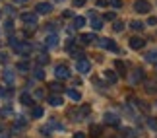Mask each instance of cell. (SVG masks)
<instances>
[{"mask_svg": "<svg viewBox=\"0 0 157 138\" xmlns=\"http://www.w3.org/2000/svg\"><path fill=\"white\" fill-rule=\"evenodd\" d=\"M97 45L101 47V49H109V51H113V53H117V51H118V47H117V43H114L113 39H107V37H103V39H99V41H97Z\"/></svg>", "mask_w": 157, "mask_h": 138, "instance_id": "6da1fadb", "label": "cell"}, {"mask_svg": "<svg viewBox=\"0 0 157 138\" xmlns=\"http://www.w3.org/2000/svg\"><path fill=\"white\" fill-rule=\"evenodd\" d=\"M21 22L25 23V26H29V27H35L37 26V12H35V14H31V12L21 14Z\"/></svg>", "mask_w": 157, "mask_h": 138, "instance_id": "7a4b0ae2", "label": "cell"}, {"mask_svg": "<svg viewBox=\"0 0 157 138\" xmlns=\"http://www.w3.org/2000/svg\"><path fill=\"white\" fill-rule=\"evenodd\" d=\"M54 74H56L58 80H68V78H70V70H68V66H64V64H58V66L54 68Z\"/></svg>", "mask_w": 157, "mask_h": 138, "instance_id": "3957f363", "label": "cell"}, {"mask_svg": "<svg viewBox=\"0 0 157 138\" xmlns=\"http://www.w3.org/2000/svg\"><path fill=\"white\" fill-rule=\"evenodd\" d=\"M76 68H78V72H82V74H87V72L91 70V64H89L87 58H78Z\"/></svg>", "mask_w": 157, "mask_h": 138, "instance_id": "277c9868", "label": "cell"}, {"mask_svg": "<svg viewBox=\"0 0 157 138\" xmlns=\"http://www.w3.org/2000/svg\"><path fill=\"white\" fill-rule=\"evenodd\" d=\"M149 8H151V6H149V2H146V0H138V2L134 4V10L138 12V14H147Z\"/></svg>", "mask_w": 157, "mask_h": 138, "instance_id": "5b68a950", "label": "cell"}, {"mask_svg": "<svg viewBox=\"0 0 157 138\" xmlns=\"http://www.w3.org/2000/svg\"><path fill=\"white\" fill-rule=\"evenodd\" d=\"M14 49H16V53H20L21 57H29V53H31V45H29V43H17Z\"/></svg>", "mask_w": 157, "mask_h": 138, "instance_id": "8992f818", "label": "cell"}, {"mask_svg": "<svg viewBox=\"0 0 157 138\" xmlns=\"http://www.w3.org/2000/svg\"><path fill=\"white\" fill-rule=\"evenodd\" d=\"M142 80H144V70H142V68H136V70L130 74V84L134 86V84L142 82Z\"/></svg>", "mask_w": 157, "mask_h": 138, "instance_id": "52a82bcc", "label": "cell"}, {"mask_svg": "<svg viewBox=\"0 0 157 138\" xmlns=\"http://www.w3.org/2000/svg\"><path fill=\"white\" fill-rule=\"evenodd\" d=\"M144 45H146V39H142V37H130V49L138 51V49H142Z\"/></svg>", "mask_w": 157, "mask_h": 138, "instance_id": "ba28073f", "label": "cell"}, {"mask_svg": "<svg viewBox=\"0 0 157 138\" xmlns=\"http://www.w3.org/2000/svg\"><path fill=\"white\" fill-rule=\"evenodd\" d=\"M120 123V117H117L114 113H105V124H111V127H117Z\"/></svg>", "mask_w": 157, "mask_h": 138, "instance_id": "9c48e42d", "label": "cell"}, {"mask_svg": "<svg viewBox=\"0 0 157 138\" xmlns=\"http://www.w3.org/2000/svg\"><path fill=\"white\" fill-rule=\"evenodd\" d=\"M2 80L6 82V86H12L16 80V76H14V72L12 70H4V74H2Z\"/></svg>", "mask_w": 157, "mask_h": 138, "instance_id": "30bf717a", "label": "cell"}, {"mask_svg": "<svg viewBox=\"0 0 157 138\" xmlns=\"http://www.w3.org/2000/svg\"><path fill=\"white\" fill-rule=\"evenodd\" d=\"M51 10H52V4H49V2H41V4H37V14H49Z\"/></svg>", "mask_w": 157, "mask_h": 138, "instance_id": "8fae6325", "label": "cell"}, {"mask_svg": "<svg viewBox=\"0 0 157 138\" xmlns=\"http://www.w3.org/2000/svg\"><path fill=\"white\" fill-rule=\"evenodd\" d=\"M89 18H91V27L93 29H101V27H103V20H101V18H97L95 14H91Z\"/></svg>", "mask_w": 157, "mask_h": 138, "instance_id": "7c38bea8", "label": "cell"}, {"mask_svg": "<svg viewBox=\"0 0 157 138\" xmlns=\"http://www.w3.org/2000/svg\"><path fill=\"white\" fill-rule=\"evenodd\" d=\"M105 78H107V80L111 82V84H117V80H118V74H117L114 70H105Z\"/></svg>", "mask_w": 157, "mask_h": 138, "instance_id": "4fadbf2b", "label": "cell"}, {"mask_svg": "<svg viewBox=\"0 0 157 138\" xmlns=\"http://www.w3.org/2000/svg\"><path fill=\"white\" fill-rule=\"evenodd\" d=\"M58 45V37H56V35H49V37H47V47H51V49H54V47H56Z\"/></svg>", "mask_w": 157, "mask_h": 138, "instance_id": "5bb4252c", "label": "cell"}, {"mask_svg": "<svg viewBox=\"0 0 157 138\" xmlns=\"http://www.w3.org/2000/svg\"><path fill=\"white\" fill-rule=\"evenodd\" d=\"M49 103L52 107H60V105H62V97H60V95H51V97H49Z\"/></svg>", "mask_w": 157, "mask_h": 138, "instance_id": "9a60e30c", "label": "cell"}, {"mask_svg": "<svg viewBox=\"0 0 157 138\" xmlns=\"http://www.w3.org/2000/svg\"><path fill=\"white\" fill-rule=\"evenodd\" d=\"M83 26H86V18H82V16H76V18H74V27H78V29H80V27H83Z\"/></svg>", "mask_w": 157, "mask_h": 138, "instance_id": "2e32d148", "label": "cell"}, {"mask_svg": "<svg viewBox=\"0 0 157 138\" xmlns=\"http://www.w3.org/2000/svg\"><path fill=\"white\" fill-rule=\"evenodd\" d=\"M51 89H52L54 93H60V92H64V86H62L60 82H52V84H51Z\"/></svg>", "mask_w": 157, "mask_h": 138, "instance_id": "e0dca14e", "label": "cell"}, {"mask_svg": "<svg viewBox=\"0 0 157 138\" xmlns=\"http://www.w3.org/2000/svg\"><path fill=\"white\" fill-rule=\"evenodd\" d=\"M114 68L118 70V74H126V64L122 61H117V62H114Z\"/></svg>", "mask_w": 157, "mask_h": 138, "instance_id": "ac0fdd59", "label": "cell"}, {"mask_svg": "<svg viewBox=\"0 0 157 138\" xmlns=\"http://www.w3.org/2000/svg\"><path fill=\"white\" fill-rule=\"evenodd\" d=\"M120 136H122V138H136V132L132 128H124L122 132H120Z\"/></svg>", "mask_w": 157, "mask_h": 138, "instance_id": "d6986e66", "label": "cell"}, {"mask_svg": "<svg viewBox=\"0 0 157 138\" xmlns=\"http://www.w3.org/2000/svg\"><path fill=\"white\" fill-rule=\"evenodd\" d=\"M93 39H95V35H91V33H86V35H82V37H80V41H82V43H93Z\"/></svg>", "mask_w": 157, "mask_h": 138, "instance_id": "ffe728a7", "label": "cell"}, {"mask_svg": "<svg viewBox=\"0 0 157 138\" xmlns=\"http://www.w3.org/2000/svg\"><path fill=\"white\" fill-rule=\"evenodd\" d=\"M68 97L74 99V101H80L82 95H80V92H76V89H68Z\"/></svg>", "mask_w": 157, "mask_h": 138, "instance_id": "44dd1931", "label": "cell"}, {"mask_svg": "<svg viewBox=\"0 0 157 138\" xmlns=\"http://www.w3.org/2000/svg\"><path fill=\"white\" fill-rule=\"evenodd\" d=\"M37 62L39 64H47V62H49V55H47V53H39V55H37Z\"/></svg>", "mask_w": 157, "mask_h": 138, "instance_id": "7402d4cb", "label": "cell"}, {"mask_svg": "<svg viewBox=\"0 0 157 138\" xmlns=\"http://www.w3.org/2000/svg\"><path fill=\"white\" fill-rule=\"evenodd\" d=\"M146 61L147 62H157V51H149L146 55Z\"/></svg>", "mask_w": 157, "mask_h": 138, "instance_id": "603a6c76", "label": "cell"}, {"mask_svg": "<svg viewBox=\"0 0 157 138\" xmlns=\"http://www.w3.org/2000/svg\"><path fill=\"white\" fill-rule=\"evenodd\" d=\"M31 115L35 117V119H39V117H43V107H33V111H31Z\"/></svg>", "mask_w": 157, "mask_h": 138, "instance_id": "cb8c5ba5", "label": "cell"}, {"mask_svg": "<svg viewBox=\"0 0 157 138\" xmlns=\"http://www.w3.org/2000/svg\"><path fill=\"white\" fill-rule=\"evenodd\" d=\"M21 103L23 105H31V95H29V93H21Z\"/></svg>", "mask_w": 157, "mask_h": 138, "instance_id": "d4e9b609", "label": "cell"}, {"mask_svg": "<svg viewBox=\"0 0 157 138\" xmlns=\"http://www.w3.org/2000/svg\"><path fill=\"white\" fill-rule=\"evenodd\" d=\"M130 27L136 29V31H140V29H144V23L142 22H130Z\"/></svg>", "mask_w": 157, "mask_h": 138, "instance_id": "484cf974", "label": "cell"}, {"mask_svg": "<svg viewBox=\"0 0 157 138\" xmlns=\"http://www.w3.org/2000/svg\"><path fill=\"white\" fill-rule=\"evenodd\" d=\"M147 124H149V128L157 130V119H155V117H149V119H147Z\"/></svg>", "mask_w": 157, "mask_h": 138, "instance_id": "4316f807", "label": "cell"}, {"mask_svg": "<svg viewBox=\"0 0 157 138\" xmlns=\"http://www.w3.org/2000/svg\"><path fill=\"white\" fill-rule=\"evenodd\" d=\"M91 136H95V138H97V136H101V127H97V124H93V127H91Z\"/></svg>", "mask_w": 157, "mask_h": 138, "instance_id": "83f0119b", "label": "cell"}, {"mask_svg": "<svg viewBox=\"0 0 157 138\" xmlns=\"http://www.w3.org/2000/svg\"><path fill=\"white\" fill-rule=\"evenodd\" d=\"M33 74H35V78H37V80H45V72L41 70V68H37V70L33 72Z\"/></svg>", "mask_w": 157, "mask_h": 138, "instance_id": "f1b7e54d", "label": "cell"}, {"mask_svg": "<svg viewBox=\"0 0 157 138\" xmlns=\"http://www.w3.org/2000/svg\"><path fill=\"white\" fill-rule=\"evenodd\" d=\"M146 92H149V93H153V92H157L155 84H151V82H147V84H146Z\"/></svg>", "mask_w": 157, "mask_h": 138, "instance_id": "f546056e", "label": "cell"}, {"mask_svg": "<svg viewBox=\"0 0 157 138\" xmlns=\"http://www.w3.org/2000/svg\"><path fill=\"white\" fill-rule=\"evenodd\" d=\"M27 68H29V64H27V62H17V70L27 72Z\"/></svg>", "mask_w": 157, "mask_h": 138, "instance_id": "4dcf8cb0", "label": "cell"}, {"mask_svg": "<svg viewBox=\"0 0 157 138\" xmlns=\"http://www.w3.org/2000/svg\"><path fill=\"white\" fill-rule=\"evenodd\" d=\"M113 27H114V31L118 33V31H122V29H124V23H122V22H117V23H114Z\"/></svg>", "mask_w": 157, "mask_h": 138, "instance_id": "1f68e13d", "label": "cell"}, {"mask_svg": "<svg viewBox=\"0 0 157 138\" xmlns=\"http://www.w3.org/2000/svg\"><path fill=\"white\" fill-rule=\"evenodd\" d=\"M45 97V92L43 89H37V92H35V99H43Z\"/></svg>", "mask_w": 157, "mask_h": 138, "instance_id": "d6a6232c", "label": "cell"}, {"mask_svg": "<svg viewBox=\"0 0 157 138\" xmlns=\"http://www.w3.org/2000/svg\"><path fill=\"white\" fill-rule=\"evenodd\" d=\"M111 6L113 8H120V6H122V0H111Z\"/></svg>", "mask_w": 157, "mask_h": 138, "instance_id": "836d02e7", "label": "cell"}, {"mask_svg": "<svg viewBox=\"0 0 157 138\" xmlns=\"http://www.w3.org/2000/svg\"><path fill=\"white\" fill-rule=\"evenodd\" d=\"M83 4H86V0H74V6H76V8H80V6H83Z\"/></svg>", "mask_w": 157, "mask_h": 138, "instance_id": "e575fe53", "label": "cell"}, {"mask_svg": "<svg viewBox=\"0 0 157 138\" xmlns=\"http://www.w3.org/2000/svg\"><path fill=\"white\" fill-rule=\"evenodd\" d=\"M105 20H114V14H113V12H109V14H105Z\"/></svg>", "mask_w": 157, "mask_h": 138, "instance_id": "d590c367", "label": "cell"}, {"mask_svg": "<svg viewBox=\"0 0 157 138\" xmlns=\"http://www.w3.org/2000/svg\"><path fill=\"white\" fill-rule=\"evenodd\" d=\"M147 23H149V26H155V23H157V18H149Z\"/></svg>", "mask_w": 157, "mask_h": 138, "instance_id": "8d00e7d4", "label": "cell"}, {"mask_svg": "<svg viewBox=\"0 0 157 138\" xmlns=\"http://www.w3.org/2000/svg\"><path fill=\"white\" fill-rule=\"evenodd\" d=\"M6 29H8V31H12V29H14V26H12V22H6Z\"/></svg>", "mask_w": 157, "mask_h": 138, "instance_id": "74e56055", "label": "cell"}, {"mask_svg": "<svg viewBox=\"0 0 157 138\" xmlns=\"http://www.w3.org/2000/svg\"><path fill=\"white\" fill-rule=\"evenodd\" d=\"M74 138H86V134H83V132H76Z\"/></svg>", "mask_w": 157, "mask_h": 138, "instance_id": "f35d334b", "label": "cell"}, {"mask_svg": "<svg viewBox=\"0 0 157 138\" xmlns=\"http://www.w3.org/2000/svg\"><path fill=\"white\" fill-rule=\"evenodd\" d=\"M107 4V0H97V6H105Z\"/></svg>", "mask_w": 157, "mask_h": 138, "instance_id": "ab89813d", "label": "cell"}, {"mask_svg": "<svg viewBox=\"0 0 157 138\" xmlns=\"http://www.w3.org/2000/svg\"><path fill=\"white\" fill-rule=\"evenodd\" d=\"M16 2H17V4H25L27 0H16Z\"/></svg>", "mask_w": 157, "mask_h": 138, "instance_id": "60d3db41", "label": "cell"}, {"mask_svg": "<svg viewBox=\"0 0 157 138\" xmlns=\"http://www.w3.org/2000/svg\"><path fill=\"white\" fill-rule=\"evenodd\" d=\"M0 138H10V136H6V134H2V136H0Z\"/></svg>", "mask_w": 157, "mask_h": 138, "instance_id": "b9f144b4", "label": "cell"}, {"mask_svg": "<svg viewBox=\"0 0 157 138\" xmlns=\"http://www.w3.org/2000/svg\"><path fill=\"white\" fill-rule=\"evenodd\" d=\"M0 18H2V14H0Z\"/></svg>", "mask_w": 157, "mask_h": 138, "instance_id": "7bdbcfd3", "label": "cell"}]
</instances>
